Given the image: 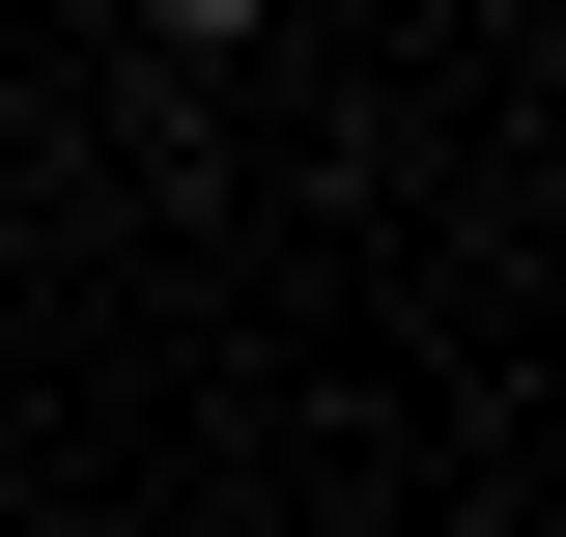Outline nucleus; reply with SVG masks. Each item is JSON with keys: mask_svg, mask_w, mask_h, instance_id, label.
<instances>
[{"mask_svg": "<svg viewBox=\"0 0 566 537\" xmlns=\"http://www.w3.org/2000/svg\"><path fill=\"white\" fill-rule=\"evenodd\" d=\"M142 29H255V0H142Z\"/></svg>", "mask_w": 566, "mask_h": 537, "instance_id": "nucleus-1", "label": "nucleus"}]
</instances>
